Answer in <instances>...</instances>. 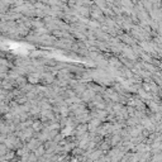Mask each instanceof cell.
Segmentation results:
<instances>
[{
	"instance_id": "cell-1",
	"label": "cell",
	"mask_w": 162,
	"mask_h": 162,
	"mask_svg": "<svg viewBox=\"0 0 162 162\" xmlns=\"http://www.w3.org/2000/svg\"><path fill=\"white\" fill-rule=\"evenodd\" d=\"M27 82L29 85H37L42 82V72H32L27 75Z\"/></svg>"
},
{
	"instance_id": "cell-2",
	"label": "cell",
	"mask_w": 162,
	"mask_h": 162,
	"mask_svg": "<svg viewBox=\"0 0 162 162\" xmlns=\"http://www.w3.org/2000/svg\"><path fill=\"white\" fill-rule=\"evenodd\" d=\"M85 133H87V124H77L75 128V133L74 136L76 138H80L81 136H84Z\"/></svg>"
},
{
	"instance_id": "cell-3",
	"label": "cell",
	"mask_w": 162,
	"mask_h": 162,
	"mask_svg": "<svg viewBox=\"0 0 162 162\" xmlns=\"http://www.w3.org/2000/svg\"><path fill=\"white\" fill-rule=\"evenodd\" d=\"M30 128L34 131V133H38V132H42V129L44 128V125H43V122H41V120H33Z\"/></svg>"
},
{
	"instance_id": "cell-4",
	"label": "cell",
	"mask_w": 162,
	"mask_h": 162,
	"mask_svg": "<svg viewBox=\"0 0 162 162\" xmlns=\"http://www.w3.org/2000/svg\"><path fill=\"white\" fill-rule=\"evenodd\" d=\"M74 133H75V128L74 127H63V129L61 131V134L63 136V138L65 137H70Z\"/></svg>"
},
{
	"instance_id": "cell-5",
	"label": "cell",
	"mask_w": 162,
	"mask_h": 162,
	"mask_svg": "<svg viewBox=\"0 0 162 162\" xmlns=\"http://www.w3.org/2000/svg\"><path fill=\"white\" fill-rule=\"evenodd\" d=\"M44 153H46V149H44L43 144H42V146H39L37 149H34V151H33V154H34L37 158H41L42 156H44Z\"/></svg>"
},
{
	"instance_id": "cell-6",
	"label": "cell",
	"mask_w": 162,
	"mask_h": 162,
	"mask_svg": "<svg viewBox=\"0 0 162 162\" xmlns=\"http://www.w3.org/2000/svg\"><path fill=\"white\" fill-rule=\"evenodd\" d=\"M151 162H162V153H156V154H152Z\"/></svg>"
},
{
	"instance_id": "cell-7",
	"label": "cell",
	"mask_w": 162,
	"mask_h": 162,
	"mask_svg": "<svg viewBox=\"0 0 162 162\" xmlns=\"http://www.w3.org/2000/svg\"><path fill=\"white\" fill-rule=\"evenodd\" d=\"M161 62H162V61H161Z\"/></svg>"
}]
</instances>
